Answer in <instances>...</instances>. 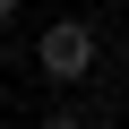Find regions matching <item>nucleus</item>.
Wrapping results in <instances>:
<instances>
[{"label":"nucleus","instance_id":"obj_3","mask_svg":"<svg viewBox=\"0 0 129 129\" xmlns=\"http://www.w3.org/2000/svg\"><path fill=\"white\" fill-rule=\"evenodd\" d=\"M9 17H17V0H0V26H9Z\"/></svg>","mask_w":129,"mask_h":129},{"label":"nucleus","instance_id":"obj_1","mask_svg":"<svg viewBox=\"0 0 129 129\" xmlns=\"http://www.w3.org/2000/svg\"><path fill=\"white\" fill-rule=\"evenodd\" d=\"M35 69H43L52 86H78V78H95V26H86V17H60V26H43V43H35Z\"/></svg>","mask_w":129,"mask_h":129},{"label":"nucleus","instance_id":"obj_2","mask_svg":"<svg viewBox=\"0 0 129 129\" xmlns=\"http://www.w3.org/2000/svg\"><path fill=\"white\" fill-rule=\"evenodd\" d=\"M43 129H86V120H78V112H52V120H43Z\"/></svg>","mask_w":129,"mask_h":129}]
</instances>
